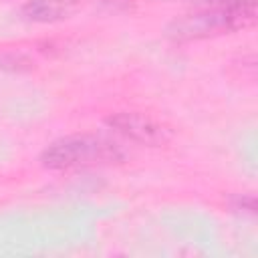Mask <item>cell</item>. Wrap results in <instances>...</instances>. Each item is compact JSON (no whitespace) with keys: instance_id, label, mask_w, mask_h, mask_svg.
Segmentation results:
<instances>
[{"instance_id":"1","label":"cell","mask_w":258,"mask_h":258,"mask_svg":"<svg viewBox=\"0 0 258 258\" xmlns=\"http://www.w3.org/2000/svg\"><path fill=\"white\" fill-rule=\"evenodd\" d=\"M125 157L123 149L99 135H71L50 143L40 161L48 169H85L117 163Z\"/></svg>"},{"instance_id":"2","label":"cell","mask_w":258,"mask_h":258,"mask_svg":"<svg viewBox=\"0 0 258 258\" xmlns=\"http://www.w3.org/2000/svg\"><path fill=\"white\" fill-rule=\"evenodd\" d=\"M256 20V6H204L198 12L183 14L167 26V36L185 42L208 36H220L252 26Z\"/></svg>"},{"instance_id":"3","label":"cell","mask_w":258,"mask_h":258,"mask_svg":"<svg viewBox=\"0 0 258 258\" xmlns=\"http://www.w3.org/2000/svg\"><path fill=\"white\" fill-rule=\"evenodd\" d=\"M107 123L111 127H115L121 135L133 139L137 143L159 145V143L167 141V129L139 113H119V115H113Z\"/></svg>"},{"instance_id":"5","label":"cell","mask_w":258,"mask_h":258,"mask_svg":"<svg viewBox=\"0 0 258 258\" xmlns=\"http://www.w3.org/2000/svg\"><path fill=\"white\" fill-rule=\"evenodd\" d=\"M189 2H196V4H202V6H232V8L256 6V0H189Z\"/></svg>"},{"instance_id":"4","label":"cell","mask_w":258,"mask_h":258,"mask_svg":"<svg viewBox=\"0 0 258 258\" xmlns=\"http://www.w3.org/2000/svg\"><path fill=\"white\" fill-rule=\"evenodd\" d=\"M81 4L83 0H30L20 8V12L32 22H56L69 18Z\"/></svg>"}]
</instances>
